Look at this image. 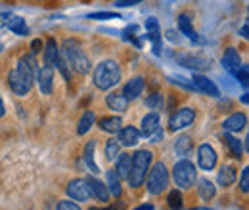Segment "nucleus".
Returning <instances> with one entry per match:
<instances>
[{"instance_id": "obj_1", "label": "nucleus", "mask_w": 249, "mask_h": 210, "mask_svg": "<svg viewBox=\"0 0 249 210\" xmlns=\"http://www.w3.org/2000/svg\"><path fill=\"white\" fill-rule=\"evenodd\" d=\"M36 61L33 56H23L18 61V67L8 75V86L16 96H27L35 84Z\"/></svg>"}, {"instance_id": "obj_2", "label": "nucleus", "mask_w": 249, "mask_h": 210, "mask_svg": "<svg viewBox=\"0 0 249 210\" xmlns=\"http://www.w3.org/2000/svg\"><path fill=\"white\" fill-rule=\"evenodd\" d=\"M152 161H154V153L148 149H140L134 153L132 161H130V170H128V176L126 181L130 187H140L144 180H146V174L152 166Z\"/></svg>"}, {"instance_id": "obj_3", "label": "nucleus", "mask_w": 249, "mask_h": 210, "mask_svg": "<svg viewBox=\"0 0 249 210\" xmlns=\"http://www.w3.org/2000/svg\"><path fill=\"white\" fill-rule=\"evenodd\" d=\"M62 56L65 58L67 65H69V67H73L79 75H89V73H90L92 65H90L89 56L83 52V44H81L79 40H75V38L65 40Z\"/></svg>"}, {"instance_id": "obj_4", "label": "nucleus", "mask_w": 249, "mask_h": 210, "mask_svg": "<svg viewBox=\"0 0 249 210\" xmlns=\"http://www.w3.org/2000/svg\"><path fill=\"white\" fill-rule=\"evenodd\" d=\"M121 81V69L113 60L100 61L94 69V84L100 90H109Z\"/></svg>"}, {"instance_id": "obj_5", "label": "nucleus", "mask_w": 249, "mask_h": 210, "mask_svg": "<svg viewBox=\"0 0 249 210\" xmlns=\"http://www.w3.org/2000/svg\"><path fill=\"white\" fill-rule=\"evenodd\" d=\"M173 180L180 189H190L197 180V170H196L194 162H190L188 159L178 161L173 166Z\"/></svg>"}, {"instance_id": "obj_6", "label": "nucleus", "mask_w": 249, "mask_h": 210, "mask_svg": "<svg viewBox=\"0 0 249 210\" xmlns=\"http://www.w3.org/2000/svg\"><path fill=\"white\" fill-rule=\"evenodd\" d=\"M146 176H148L146 187H148L150 195H159V193H163L167 189V185H169V170H167L165 162H161V161L156 162L150 168V174H146Z\"/></svg>"}, {"instance_id": "obj_7", "label": "nucleus", "mask_w": 249, "mask_h": 210, "mask_svg": "<svg viewBox=\"0 0 249 210\" xmlns=\"http://www.w3.org/2000/svg\"><path fill=\"white\" fill-rule=\"evenodd\" d=\"M65 191H67V197H69L71 201H75V203H87V201L92 197L89 183H87V180H83V178L71 180L67 183Z\"/></svg>"}, {"instance_id": "obj_8", "label": "nucleus", "mask_w": 249, "mask_h": 210, "mask_svg": "<svg viewBox=\"0 0 249 210\" xmlns=\"http://www.w3.org/2000/svg\"><path fill=\"white\" fill-rule=\"evenodd\" d=\"M194 120H196V111H194L192 107H182V109H178V111L171 117V120H169V130H171V132H178V130H182V128L192 126Z\"/></svg>"}, {"instance_id": "obj_9", "label": "nucleus", "mask_w": 249, "mask_h": 210, "mask_svg": "<svg viewBox=\"0 0 249 210\" xmlns=\"http://www.w3.org/2000/svg\"><path fill=\"white\" fill-rule=\"evenodd\" d=\"M35 79H36V84H38L40 94H44V96H50L52 94V88H54V71H52V67H48V65L36 67Z\"/></svg>"}, {"instance_id": "obj_10", "label": "nucleus", "mask_w": 249, "mask_h": 210, "mask_svg": "<svg viewBox=\"0 0 249 210\" xmlns=\"http://www.w3.org/2000/svg\"><path fill=\"white\" fill-rule=\"evenodd\" d=\"M197 164L201 170H213L217 166V151L209 144H201L197 147Z\"/></svg>"}, {"instance_id": "obj_11", "label": "nucleus", "mask_w": 249, "mask_h": 210, "mask_svg": "<svg viewBox=\"0 0 249 210\" xmlns=\"http://www.w3.org/2000/svg\"><path fill=\"white\" fill-rule=\"evenodd\" d=\"M177 61L192 71H207L211 65L207 58H203L199 54H180V56H177Z\"/></svg>"}, {"instance_id": "obj_12", "label": "nucleus", "mask_w": 249, "mask_h": 210, "mask_svg": "<svg viewBox=\"0 0 249 210\" xmlns=\"http://www.w3.org/2000/svg\"><path fill=\"white\" fill-rule=\"evenodd\" d=\"M192 86H194V90L201 92V94H205V96H211V97H218L220 96V92H218L217 84L211 81V79H207L205 75H194V79H192Z\"/></svg>"}, {"instance_id": "obj_13", "label": "nucleus", "mask_w": 249, "mask_h": 210, "mask_svg": "<svg viewBox=\"0 0 249 210\" xmlns=\"http://www.w3.org/2000/svg\"><path fill=\"white\" fill-rule=\"evenodd\" d=\"M146 31H148L146 38L152 40V44H154V54L161 56L163 54V50H161V29H159V21L156 17H148L146 19Z\"/></svg>"}, {"instance_id": "obj_14", "label": "nucleus", "mask_w": 249, "mask_h": 210, "mask_svg": "<svg viewBox=\"0 0 249 210\" xmlns=\"http://www.w3.org/2000/svg\"><path fill=\"white\" fill-rule=\"evenodd\" d=\"M140 138H142V134H140V130L134 128V126H124V128L119 130V144L124 145V147H134V145H138Z\"/></svg>"}, {"instance_id": "obj_15", "label": "nucleus", "mask_w": 249, "mask_h": 210, "mask_svg": "<svg viewBox=\"0 0 249 210\" xmlns=\"http://www.w3.org/2000/svg\"><path fill=\"white\" fill-rule=\"evenodd\" d=\"M144 88H146L144 79H142V77H134V79H130V81L124 84L123 96L128 101H130V99H136V97H140V94L144 92Z\"/></svg>"}, {"instance_id": "obj_16", "label": "nucleus", "mask_w": 249, "mask_h": 210, "mask_svg": "<svg viewBox=\"0 0 249 210\" xmlns=\"http://www.w3.org/2000/svg\"><path fill=\"white\" fill-rule=\"evenodd\" d=\"M87 183L90 187V195H92L94 199H98L102 203H107L109 201V191H107V185L106 183H102V181L92 178V176L87 178Z\"/></svg>"}, {"instance_id": "obj_17", "label": "nucleus", "mask_w": 249, "mask_h": 210, "mask_svg": "<svg viewBox=\"0 0 249 210\" xmlns=\"http://www.w3.org/2000/svg\"><path fill=\"white\" fill-rule=\"evenodd\" d=\"M222 67H224L230 75H234V73L242 67V60H240V54H238L236 48H228V50L224 52V56H222Z\"/></svg>"}, {"instance_id": "obj_18", "label": "nucleus", "mask_w": 249, "mask_h": 210, "mask_svg": "<svg viewBox=\"0 0 249 210\" xmlns=\"http://www.w3.org/2000/svg\"><path fill=\"white\" fill-rule=\"evenodd\" d=\"M106 103H107V107H109L111 111H115V113H124L126 107H128V99L123 96V92H111V94H107Z\"/></svg>"}, {"instance_id": "obj_19", "label": "nucleus", "mask_w": 249, "mask_h": 210, "mask_svg": "<svg viewBox=\"0 0 249 210\" xmlns=\"http://www.w3.org/2000/svg\"><path fill=\"white\" fill-rule=\"evenodd\" d=\"M246 124H248L246 113H234V115H230L228 119H224L222 128H224L226 132H240V130L246 128Z\"/></svg>"}, {"instance_id": "obj_20", "label": "nucleus", "mask_w": 249, "mask_h": 210, "mask_svg": "<svg viewBox=\"0 0 249 210\" xmlns=\"http://www.w3.org/2000/svg\"><path fill=\"white\" fill-rule=\"evenodd\" d=\"M222 144L228 147L230 155H232L234 159H242V157H244V147H242V142H240L236 136H232L230 132H224V136H222Z\"/></svg>"}, {"instance_id": "obj_21", "label": "nucleus", "mask_w": 249, "mask_h": 210, "mask_svg": "<svg viewBox=\"0 0 249 210\" xmlns=\"http://www.w3.org/2000/svg\"><path fill=\"white\" fill-rule=\"evenodd\" d=\"M236 178H238V172H236V168L232 164H222V168L218 170L217 174L218 185H222V187H230L236 181Z\"/></svg>"}, {"instance_id": "obj_22", "label": "nucleus", "mask_w": 249, "mask_h": 210, "mask_svg": "<svg viewBox=\"0 0 249 210\" xmlns=\"http://www.w3.org/2000/svg\"><path fill=\"white\" fill-rule=\"evenodd\" d=\"M159 128V115L157 113H148L144 119H142V126H140V134L150 138L154 132Z\"/></svg>"}, {"instance_id": "obj_23", "label": "nucleus", "mask_w": 249, "mask_h": 210, "mask_svg": "<svg viewBox=\"0 0 249 210\" xmlns=\"http://www.w3.org/2000/svg\"><path fill=\"white\" fill-rule=\"evenodd\" d=\"M177 23H178V31H180L184 36H188V38H190V40H194V42H197V40H199L197 32L194 31L192 19L188 17L186 14H180V16H178V19H177Z\"/></svg>"}, {"instance_id": "obj_24", "label": "nucleus", "mask_w": 249, "mask_h": 210, "mask_svg": "<svg viewBox=\"0 0 249 210\" xmlns=\"http://www.w3.org/2000/svg\"><path fill=\"white\" fill-rule=\"evenodd\" d=\"M194 149V140L190 138V136H178L177 140H175V153L178 155V157H188L190 153Z\"/></svg>"}, {"instance_id": "obj_25", "label": "nucleus", "mask_w": 249, "mask_h": 210, "mask_svg": "<svg viewBox=\"0 0 249 210\" xmlns=\"http://www.w3.org/2000/svg\"><path fill=\"white\" fill-rule=\"evenodd\" d=\"M106 185H107L109 195L121 197V178L117 176L115 170H107V172H106Z\"/></svg>"}, {"instance_id": "obj_26", "label": "nucleus", "mask_w": 249, "mask_h": 210, "mask_svg": "<svg viewBox=\"0 0 249 210\" xmlns=\"http://www.w3.org/2000/svg\"><path fill=\"white\" fill-rule=\"evenodd\" d=\"M58 56H60V50H58L56 40H54V38H48V40H46V48H44V63L54 69Z\"/></svg>"}, {"instance_id": "obj_27", "label": "nucleus", "mask_w": 249, "mask_h": 210, "mask_svg": "<svg viewBox=\"0 0 249 210\" xmlns=\"http://www.w3.org/2000/svg\"><path fill=\"white\" fill-rule=\"evenodd\" d=\"M123 120L119 119V117H102V119L98 120V126L104 130V132H107V134H115V132H119L123 126Z\"/></svg>"}, {"instance_id": "obj_28", "label": "nucleus", "mask_w": 249, "mask_h": 210, "mask_svg": "<svg viewBox=\"0 0 249 210\" xmlns=\"http://www.w3.org/2000/svg\"><path fill=\"white\" fill-rule=\"evenodd\" d=\"M94 149H96V142H89L87 144V147H85V155H83V159H85V164H87V168L92 172V174H100L102 170H100V166L96 164V161H94Z\"/></svg>"}, {"instance_id": "obj_29", "label": "nucleus", "mask_w": 249, "mask_h": 210, "mask_svg": "<svg viewBox=\"0 0 249 210\" xmlns=\"http://www.w3.org/2000/svg\"><path fill=\"white\" fill-rule=\"evenodd\" d=\"M6 27L12 31V32L19 34V36H25V34H29V27H27L25 19H23V17H19V16H12Z\"/></svg>"}, {"instance_id": "obj_30", "label": "nucleus", "mask_w": 249, "mask_h": 210, "mask_svg": "<svg viewBox=\"0 0 249 210\" xmlns=\"http://www.w3.org/2000/svg\"><path fill=\"white\" fill-rule=\"evenodd\" d=\"M197 193H199V197H201L203 201H211V199L217 195V187H215L209 180H199Z\"/></svg>"}, {"instance_id": "obj_31", "label": "nucleus", "mask_w": 249, "mask_h": 210, "mask_svg": "<svg viewBox=\"0 0 249 210\" xmlns=\"http://www.w3.org/2000/svg\"><path fill=\"white\" fill-rule=\"evenodd\" d=\"M115 161H117V168H115L117 176L126 180V176H128V170H130V161H132V157H130L128 153H123V155L119 153V159H115Z\"/></svg>"}, {"instance_id": "obj_32", "label": "nucleus", "mask_w": 249, "mask_h": 210, "mask_svg": "<svg viewBox=\"0 0 249 210\" xmlns=\"http://www.w3.org/2000/svg\"><path fill=\"white\" fill-rule=\"evenodd\" d=\"M94 120H96V117H94L92 111H85L83 113V117H81V120H79V126H77V134L79 136H85L90 128H92Z\"/></svg>"}, {"instance_id": "obj_33", "label": "nucleus", "mask_w": 249, "mask_h": 210, "mask_svg": "<svg viewBox=\"0 0 249 210\" xmlns=\"http://www.w3.org/2000/svg\"><path fill=\"white\" fill-rule=\"evenodd\" d=\"M182 203H184V199H182V193H180L178 189L169 191V195H167V205H169L171 209L180 210V209H182Z\"/></svg>"}, {"instance_id": "obj_34", "label": "nucleus", "mask_w": 249, "mask_h": 210, "mask_svg": "<svg viewBox=\"0 0 249 210\" xmlns=\"http://www.w3.org/2000/svg\"><path fill=\"white\" fill-rule=\"evenodd\" d=\"M119 151H121V144H119V140H107V144H106V157H107V161H115L117 159V155H119Z\"/></svg>"}, {"instance_id": "obj_35", "label": "nucleus", "mask_w": 249, "mask_h": 210, "mask_svg": "<svg viewBox=\"0 0 249 210\" xmlns=\"http://www.w3.org/2000/svg\"><path fill=\"white\" fill-rule=\"evenodd\" d=\"M234 75H236V81H238V82L248 90V86H249V67L248 65H242Z\"/></svg>"}, {"instance_id": "obj_36", "label": "nucleus", "mask_w": 249, "mask_h": 210, "mask_svg": "<svg viewBox=\"0 0 249 210\" xmlns=\"http://www.w3.org/2000/svg\"><path fill=\"white\" fill-rule=\"evenodd\" d=\"M54 67H58L60 69V73H62V77L65 79V82H69L71 81V73H69V65H67V61L63 58L62 54L58 56V60H56V65Z\"/></svg>"}, {"instance_id": "obj_37", "label": "nucleus", "mask_w": 249, "mask_h": 210, "mask_svg": "<svg viewBox=\"0 0 249 210\" xmlns=\"http://www.w3.org/2000/svg\"><path fill=\"white\" fill-rule=\"evenodd\" d=\"M115 17H121V16L115 12H96V14L89 16V19H100V21H107V19H115Z\"/></svg>"}, {"instance_id": "obj_38", "label": "nucleus", "mask_w": 249, "mask_h": 210, "mask_svg": "<svg viewBox=\"0 0 249 210\" xmlns=\"http://www.w3.org/2000/svg\"><path fill=\"white\" fill-rule=\"evenodd\" d=\"M146 105H148L150 109L161 107V105H163V96H161V94H150L148 99H146Z\"/></svg>"}, {"instance_id": "obj_39", "label": "nucleus", "mask_w": 249, "mask_h": 210, "mask_svg": "<svg viewBox=\"0 0 249 210\" xmlns=\"http://www.w3.org/2000/svg\"><path fill=\"white\" fill-rule=\"evenodd\" d=\"M169 81L173 82V84H178L180 88H184V90H192L194 86H192V82L190 81H186L184 77H169Z\"/></svg>"}, {"instance_id": "obj_40", "label": "nucleus", "mask_w": 249, "mask_h": 210, "mask_svg": "<svg viewBox=\"0 0 249 210\" xmlns=\"http://www.w3.org/2000/svg\"><path fill=\"white\" fill-rule=\"evenodd\" d=\"M240 189H242V193H248V191H249V168H244V170H242Z\"/></svg>"}, {"instance_id": "obj_41", "label": "nucleus", "mask_w": 249, "mask_h": 210, "mask_svg": "<svg viewBox=\"0 0 249 210\" xmlns=\"http://www.w3.org/2000/svg\"><path fill=\"white\" fill-rule=\"evenodd\" d=\"M56 210H81V207L75 201H60Z\"/></svg>"}, {"instance_id": "obj_42", "label": "nucleus", "mask_w": 249, "mask_h": 210, "mask_svg": "<svg viewBox=\"0 0 249 210\" xmlns=\"http://www.w3.org/2000/svg\"><path fill=\"white\" fill-rule=\"evenodd\" d=\"M136 32H138V25H130V27H126L124 29V40H132L134 36H136Z\"/></svg>"}, {"instance_id": "obj_43", "label": "nucleus", "mask_w": 249, "mask_h": 210, "mask_svg": "<svg viewBox=\"0 0 249 210\" xmlns=\"http://www.w3.org/2000/svg\"><path fill=\"white\" fill-rule=\"evenodd\" d=\"M142 0H115V6L117 8H130V6H136Z\"/></svg>"}, {"instance_id": "obj_44", "label": "nucleus", "mask_w": 249, "mask_h": 210, "mask_svg": "<svg viewBox=\"0 0 249 210\" xmlns=\"http://www.w3.org/2000/svg\"><path fill=\"white\" fill-rule=\"evenodd\" d=\"M10 17H12V14H10V12H0V29L8 25Z\"/></svg>"}, {"instance_id": "obj_45", "label": "nucleus", "mask_w": 249, "mask_h": 210, "mask_svg": "<svg viewBox=\"0 0 249 210\" xmlns=\"http://www.w3.org/2000/svg\"><path fill=\"white\" fill-rule=\"evenodd\" d=\"M163 136H165V134H163V130H159V128H157L156 132L150 136V138H152L150 142H152V144H157V142H161V140H163Z\"/></svg>"}, {"instance_id": "obj_46", "label": "nucleus", "mask_w": 249, "mask_h": 210, "mask_svg": "<svg viewBox=\"0 0 249 210\" xmlns=\"http://www.w3.org/2000/svg\"><path fill=\"white\" fill-rule=\"evenodd\" d=\"M40 48H42V42L36 38V40H33L31 42V50H33V54H36V52H40Z\"/></svg>"}, {"instance_id": "obj_47", "label": "nucleus", "mask_w": 249, "mask_h": 210, "mask_svg": "<svg viewBox=\"0 0 249 210\" xmlns=\"http://www.w3.org/2000/svg\"><path fill=\"white\" fill-rule=\"evenodd\" d=\"M249 27H248V23H244V25H242V31H240V34H242V36H244V38H248L249 36Z\"/></svg>"}, {"instance_id": "obj_48", "label": "nucleus", "mask_w": 249, "mask_h": 210, "mask_svg": "<svg viewBox=\"0 0 249 210\" xmlns=\"http://www.w3.org/2000/svg\"><path fill=\"white\" fill-rule=\"evenodd\" d=\"M134 210H154V205H140V207H136Z\"/></svg>"}, {"instance_id": "obj_49", "label": "nucleus", "mask_w": 249, "mask_h": 210, "mask_svg": "<svg viewBox=\"0 0 249 210\" xmlns=\"http://www.w3.org/2000/svg\"><path fill=\"white\" fill-rule=\"evenodd\" d=\"M4 115H6V109H4V101L0 97V117H4Z\"/></svg>"}, {"instance_id": "obj_50", "label": "nucleus", "mask_w": 249, "mask_h": 210, "mask_svg": "<svg viewBox=\"0 0 249 210\" xmlns=\"http://www.w3.org/2000/svg\"><path fill=\"white\" fill-rule=\"evenodd\" d=\"M248 101H249L248 94H244V96H242V103H244V105H248Z\"/></svg>"}, {"instance_id": "obj_51", "label": "nucleus", "mask_w": 249, "mask_h": 210, "mask_svg": "<svg viewBox=\"0 0 249 210\" xmlns=\"http://www.w3.org/2000/svg\"><path fill=\"white\" fill-rule=\"evenodd\" d=\"M89 210H113V209H98V207H90Z\"/></svg>"}, {"instance_id": "obj_52", "label": "nucleus", "mask_w": 249, "mask_h": 210, "mask_svg": "<svg viewBox=\"0 0 249 210\" xmlns=\"http://www.w3.org/2000/svg\"><path fill=\"white\" fill-rule=\"evenodd\" d=\"M192 210H213V209H192Z\"/></svg>"}, {"instance_id": "obj_53", "label": "nucleus", "mask_w": 249, "mask_h": 210, "mask_svg": "<svg viewBox=\"0 0 249 210\" xmlns=\"http://www.w3.org/2000/svg\"><path fill=\"white\" fill-rule=\"evenodd\" d=\"M0 52H2V44H0Z\"/></svg>"}]
</instances>
